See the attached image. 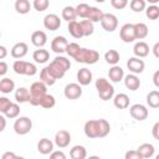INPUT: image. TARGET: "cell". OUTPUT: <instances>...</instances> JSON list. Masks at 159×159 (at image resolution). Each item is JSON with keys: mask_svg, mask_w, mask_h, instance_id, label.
I'll return each mask as SVG.
<instances>
[{"mask_svg": "<svg viewBox=\"0 0 159 159\" xmlns=\"http://www.w3.org/2000/svg\"><path fill=\"white\" fill-rule=\"evenodd\" d=\"M32 60L36 63H46L50 60V52L45 48H39L35 50L32 53Z\"/></svg>", "mask_w": 159, "mask_h": 159, "instance_id": "cell-25", "label": "cell"}, {"mask_svg": "<svg viewBox=\"0 0 159 159\" xmlns=\"http://www.w3.org/2000/svg\"><path fill=\"white\" fill-rule=\"evenodd\" d=\"M70 157L72 159H86L87 158V150L83 145H75L70 150Z\"/></svg>", "mask_w": 159, "mask_h": 159, "instance_id": "cell-29", "label": "cell"}, {"mask_svg": "<svg viewBox=\"0 0 159 159\" xmlns=\"http://www.w3.org/2000/svg\"><path fill=\"white\" fill-rule=\"evenodd\" d=\"M7 72V63L5 61L0 62V76H4Z\"/></svg>", "mask_w": 159, "mask_h": 159, "instance_id": "cell-52", "label": "cell"}, {"mask_svg": "<svg viewBox=\"0 0 159 159\" xmlns=\"http://www.w3.org/2000/svg\"><path fill=\"white\" fill-rule=\"evenodd\" d=\"M119 58H120V56H119L118 51H116V50H108L104 53L106 62L109 63V65H112V66H117V63L119 62Z\"/></svg>", "mask_w": 159, "mask_h": 159, "instance_id": "cell-35", "label": "cell"}, {"mask_svg": "<svg viewBox=\"0 0 159 159\" xmlns=\"http://www.w3.org/2000/svg\"><path fill=\"white\" fill-rule=\"evenodd\" d=\"M67 30H68L70 35H71L72 37H75V39H81V37H83V30H82L81 22H78L77 20H76V21H72V22H68Z\"/></svg>", "mask_w": 159, "mask_h": 159, "instance_id": "cell-24", "label": "cell"}, {"mask_svg": "<svg viewBox=\"0 0 159 159\" xmlns=\"http://www.w3.org/2000/svg\"><path fill=\"white\" fill-rule=\"evenodd\" d=\"M12 104V102L6 97H0V112L5 114V112L9 109V107Z\"/></svg>", "mask_w": 159, "mask_h": 159, "instance_id": "cell-45", "label": "cell"}, {"mask_svg": "<svg viewBox=\"0 0 159 159\" xmlns=\"http://www.w3.org/2000/svg\"><path fill=\"white\" fill-rule=\"evenodd\" d=\"M111 5L117 10H122L128 5V1L127 0H111Z\"/></svg>", "mask_w": 159, "mask_h": 159, "instance_id": "cell-47", "label": "cell"}, {"mask_svg": "<svg viewBox=\"0 0 159 159\" xmlns=\"http://www.w3.org/2000/svg\"><path fill=\"white\" fill-rule=\"evenodd\" d=\"M16 158H17V155L14 152H5L1 155V159H16Z\"/></svg>", "mask_w": 159, "mask_h": 159, "instance_id": "cell-51", "label": "cell"}, {"mask_svg": "<svg viewBox=\"0 0 159 159\" xmlns=\"http://www.w3.org/2000/svg\"><path fill=\"white\" fill-rule=\"evenodd\" d=\"M47 94V86L41 82L36 81L30 86V104L31 106H40L42 98Z\"/></svg>", "mask_w": 159, "mask_h": 159, "instance_id": "cell-3", "label": "cell"}, {"mask_svg": "<svg viewBox=\"0 0 159 159\" xmlns=\"http://www.w3.org/2000/svg\"><path fill=\"white\" fill-rule=\"evenodd\" d=\"M14 89H15V82L11 78H7V77L1 78V81H0V92L1 93L7 94V93H11Z\"/></svg>", "mask_w": 159, "mask_h": 159, "instance_id": "cell-28", "label": "cell"}, {"mask_svg": "<svg viewBox=\"0 0 159 159\" xmlns=\"http://www.w3.org/2000/svg\"><path fill=\"white\" fill-rule=\"evenodd\" d=\"M31 42H32L34 46H36L39 48H42L47 42V36H46V34L43 31L36 30V31H34L31 34Z\"/></svg>", "mask_w": 159, "mask_h": 159, "instance_id": "cell-15", "label": "cell"}, {"mask_svg": "<svg viewBox=\"0 0 159 159\" xmlns=\"http://www.w3.org/2000/svg\"><path fill=\"white\" fill-rule=\"evenodd\" d=\"M83 132L86 137L94 139V138H104L111 132V124L106 119H89L84 123Z\"/></svg>", "mask_w": 159, "mask_h": 159, "instance_id": "cell-1", "label": "cell"}, {"mask_svg": "<svg viewBox=\"0 0 159 159\" xmlns=\"http://www.w3.org/2000/svg\"><path fill=\"white\" fill-rule=\"evenodd\" d=\"M37 73V67L31 63V62H26V67H25V75L26 76H35Z\"/></svg>", "mask_w": 159, "mask_h": 159, "instance_id": "cell-46", "label": "cell"}, {"mask_svg": "<svg viewBox=\"0 0 159 159\" xmlns=\"http://www.w3.org/2000/svg\"><path fill=\"white\" fill-rule=\"evenodd\" d=\"M20 114V107L17 103H12L9 109L5 112V117L6 118H10V119H14V118H17Z\"/></svg>", "mask_w": 159, "mask_h": 159, "instance_id": "cell-40", "label": "cell"}, {"mask_svg": "<svg viewBox=\"0 0 159 159\" xmlns=\"http://www.w3.org/2000/svg\"><path fill=\"white\" fill-rule=\"evenodd\" d=\"M101 25H102V27H103L104 31L113 32L117 29V26H118V19H117V16L114 14L107 12V14H104V16L102 19Z\"/></svg>", "mask_w": 159, "mask_h": 159, "instance_id": "cell-9", "label": "cell"}, {"mask_svg": "<svg viewBox=\"0 0 159 159\" xmlns=\"http://www.w3.org/2000/svg\"><path fill=\"white\" fill-rule=\"evenodd\" d=\"M43 26L50 31H56L61 27V20L56 14H47L43 17Z\"/></svg>", "mask_w": 159, "mask_h": 159, "instance_id": "cell-12", "label": "cell"}, {"mask_svg": "<svg viewBox=\"0 0 159 159\" xmlns=\"http://www.w3.org/2000/svg\"><path fill=\"white\" fill-rule=\"evenodd\" d=\"M152 135L154 139L159 140V122H155L153 128H152Z\"/></svg>", "mask_w": 159, "mask_h": 159, "instance_id": "cell-50", "label": "cell"}, {"mask_svg": "<svg viewBox=\"0 0 159 159\" xmlns=\"http://www.w3.org/2000/svg\"><path fill=\"white\" fill-rule=\"evenodd\" d=\"M137 152L140 154V157L143 159H148V158H152L154 155L155 149H154V145L153 144H150V143H143V144H140L137 148Z\"/></svg>", "mask_w": 159, "mask_h": 159, "instance_id": "cell-23", "label": "cell"}, {"mask_svg": "<svg viewBox=\"0 0 159 159\" xmlns=\"http://www.w3.org/2000/svg\"><path fill=\"white\" fill-rule=\"evenodd\" d=\"M87 159H101L99 157H97V155H91V157H88Z\"/></svg>", "mask_w": 159, "mask_h": 159, "instance_id": "cell-57", "label": "cell"}, {"mask_svg": "<svg viewBox=\"0 0 159 159\" xmlns=\"http://www.w3.org/2000/svg\"><path fill=\"white\" fill-rule=\"evenodd\" d=\"M63 94L67 99H77L82 96V87L80 83H68L63 89Z\"/></svg>", "mask_w": 159, "mask_h": 159, "instance_id": "cell-11", "label": "cell"}, {"mask_svg": "<svg viewBox=\"0 0 159 159\" xmlns=\"http://www.w3.org/2000/svg\"><path fill=\"white\" fill-rule=\"evenodd\" d=\"M6 53H7V51H6V47L5 46H0V58L1 60H4L5 57H6Z\"/></svg>", "mask_w": 159, "mask_h": 159, "instance_id": "cell-56", "label": "cell"}, {"mask_svg": "<svg viewBox=\"0 0 159 159\" xmlns=\"http://www.w3.org/2000/svg\"><path fill=\"white\" fill-rule=\"evenodd\" d=\"M153 83H154V86L157 88H159V70L155 71L154 75H153Z\"/></svg>", "mask_w": 159, "mask_h": 159, "instance_id": "cell-53", "label": "cell"}, {"mask_svg": "<svg viewBox=\"0 0 159 159\" xmlns=\"http://www.w3.org/2000/svg\"><path fill=\"white\" fill-rule=\"evenodd\" d=\"M82 30H83V36H91L94 32V25L93 22H91L89 20H82L80 21Z\"/></svg>", "mask_w": 159, "mask_h": 159, "instance_id": "cell-36", "label": "cell"}, {"mask_svg": "<svg viewBox=\"0 0 159 159\" xmlns=\"http://www.w3.org/2000/svg\"><path fill=\"white\" fill-rule=\"evenodd\" d=\"M145 15L149 20H157L159 19V6L157 5H149L145 9Z\"/></svg>", "mask_w": 159, "mask_h": 159, "instance_id": "cell-37", "label": "cell"}, {"mask_svg": "<svg viewBox=\"0 0 159 159\" xmlns=\"http://www.w3.org/2000/svg\"><path fill=\"white\" fill-rule=\"evenodd\" d=\"M124 86L129 89V91H137L140 87V80L137 75L129 73L127 76H124Z\"/></svg>", "mask_w": 159, "mask_h": 159, "instance_id": "cell-19", "label": "cell"}, {"mask_svg": "<svg viewBox=\"0 0 159 159\" xmlns=\"http://www.w3.org/2000/svg\"><path fill=\"white\" fill-rule=\"evenodd\" d=\"M32 129V120L29 117H19L14 122V130L19 135H25Z\"/></svg>", "mask_w": 159, "mask_h": 159, "instance_id": "cell-6", "label": "cell"}, {"mask_svg": "<svg viewBox=\"0 0 159 159\" xmlns=\"http://www.w3.org/2000/svg\"><path fill=\"white\" fill-rule=\"evenodd\" d=\"M5 125H6V118L4 116H0V132L5 129Z\"/></svg>", "mask_w": 159, "mask_h": 159, "instance_id": "cell-55", "label": "cell"}, {"mask_svg": "<svg viewBox=\"0 0 159 159\" xmlns=\"http://www.w3.org/2000/svg\"><path fill=\"white\" fill-rule=\"evenodd\" d=\"M133 53L138 58H143V57L148 56V53H149V46H148V43L144 42V41L135 42L134 43V47H133Z\"/></svg>", "mask_w": 159, "mask_h": 159, "instance_id": "cell-20", "label": "cell"}, {"mask_svg": "<svg viewBox=\"0 0 159 159\" xmlns=\"http://www.w3.org/2000/svg\"><path fill=\"white\" fill-rule=\"evenodd\" d=\"M119 36H120V40L125 43H130L134 40H137L134 24H124L119 30Z\"/></svg>", "mask_w": 159, "mask_h": 159, "instance_id": "cell-7", "label": "cell"}, {"mask_svg": "<svg viewBox=\"0 0 159 159\" xmlns=\"http://www.w3.org/2000/svg\"><path fill=\"white\" fill-rule=\"evenodd\" d=\"M55 104H56V99H55V97L52 96V94H46L43 98H42V101H41V107L42 108H46V109H50V108H52V107H55Z\"/></svg>", "mask_w": 159, "mask_h": 159, "instance_id": "cell-41", "label": "cell"}, {"mask_svg": "<svg viewBox=\"0 0 159 159\" xmlns=\"http://www.w3.org/2000/svg\"><path fill=\"white\" fill-rule=\"evenodd\" d=\"M29 46L25 42H17L11 47V56L14 58H22L27 55Z\"/></svg>", "mask_w": 159, "mask_h": 159, "instance_id": "cell-18", "label": "cell"}, {"mask_svg": "<svg viewBox=\"0 0 159 159\" xmlns=\"http://www.w3.org/2000/svg\"><path fill=\"white\" fill-rule=\"evenodd\" d=\"M16 159H25V158H24V157H17Z\"/></svg>", "mask_w": 159, "mask_h": 159, "instance_id": "cell-58", "label": "cell"}, {"mask_svg": "<svg viewBox=\"0 0 159 159\" xmlns=\"http://www.w3.org/2000/svg\"><path fill=\"white\" fill-rule=\"evenodd\" d=\"M129 97L125 93H118L113 97V104L118 109H125L129 107Z\"/></svg>", "mask_w": 159, "mask_h": 159, "instance_id": "cell-22", "label": "cell"}, {"mask_svg": "<svg viewBox=\"0 0 159 159\" xmlns=\"http://www.w3.org/2000/svg\"><path fill=\"white\" fill-rule=\"evenodd\" d=\"M152 51H153V55H154L157 58H159V41L154 43V46H153Z\"/></svg>", "mask_w": 159, "mask_h": 159, "instance_id": "cell-54", "label": "cell"}, {"mask_svg": "<svg viewBox=\"0 0 159 159\" xmlns=\"http://www.w3.org/2000/svg\"><path fill=\"white\" fill-rule=\"evenodd\" d=\"M108 77L112 82L117 83V82H120L122 80H124V71L122 67H119L118 65L117 66H112L108 71Z\"/></svg>", "mask_w": 159, "mask_h": 159, "instance_id": "cell-21", "label": "cell"}, {"mask_svg": "<svg viewBox=\"0 0 159 159\" xmlns=\"http://www.w3.org/2000/svg\"><path fill=\"white\" fill-rule=\"evenodd\" d=\"M50 159H66V154L62 150H53L50 154Z\"/></svg>", "mask_w": 159, "mask_h": 159, "instance_id": "cell-49", "label": "cell"}, {"mask_svg": "<svg viewBox=\"0 0 159 159\" xmlns=\"http://www.w3.org/2000/svg\"><path fill=\"white\" fill-rule=\"evenodd\" d=\"M129 6L134 12H140L147 9V2L144 0H132L129 2Z\"/></svg>", "mask_w": 159, "mask_h": 159, "instance_id": "cell-38", "label": "cell"}, {"mask_svg": "<svg viewBox=\"0 0 159 159\" xmlns=\"http://www.w3.org/2000/svg\"><path fill=\"white\" fill-rule=\"evenodd\" d=\"M127 67L128 70L133 73V75H139L144 71V67H145V63L143 60L138 58V57H130L128 61H127Z\"/></svg>", "mask_w": 159, "mask_h": 159, "instance_id": "cell-13", "label": "cell"}, {"mask_svg": "<svg viewBox=\"0 0 159 159\" xmlns=\"http://www.w3.org/2000/svg\"><path fill=\"white\" fill-rule=\"evenodd\" d=\"M134 30H135V37L138 40H143L148 36V26L144 24V22H137L134 24Z\"/></svg>", "mask_w": 159, "mask_h": 159, "instance_id": "cell-32", "label": "cell"}, {"mask_svg": "<svg viewBox=\"0 0 159 159\" xmlns=\"http://www.w3.org/2000/svg\"><path fill=\"white\" fill-rule=\"evenodd\" d=\"M31 9V4L29 0H16L15 1V10L16 12L21 14V15H25L30 11Z\"/></svg>", "mask_w": 159, "mask_h": 159, "instance_id": "cell-34", "label": "cell"}, {"mask_svg": "<svg viewBox=\"0 0 159 159\" xmlns=\"http://www.w3.org/2000/svg\"><path fill=\"white\" fill-rule=\"evenodd\" d=\"M25 67H26V61L22 60H16L12 63V70L16 75H25Z\"/></svg>", "mask_w": 159, "mask_h": 159, "instance_id": "cell-42", "label": "cell"}, {"mask_svg": "<svg viewBox=\"0 0 159 159\" xmlns=\"http://www.w3.org/2000/svg\"><path fill=\"white\" fill-rule=\"evenodd\" d=\"M129 113H130L132 118H134L135 120H139V122L147 119L148 116H149L148 108H147L144 104H140V103H135V104L130 106Z\"/></svg>", "mask_w": 159, "mask_h": 159, "instance_id": "cell-8", "label": "cell"}, {"mask_svg": "<svg viewBox=\"0 0 159 159\" xmlns=\"http://www.w3.org/2000/svg\"><path fill=\"white\" fill-rule=\"evenodd\" d=\"M80 50H81V46L78 45V43H76V42H71L70 45H68V47H67V51H66V53L70 56V57H76V55L80 52Z\"/></svg>", "mask_w": 159, "mask_h": 159, "instance_id": "cell-44", "label": "cell"}, {"mask_svg": "<svg viewBox=\"0 0 159 159\" xmlns=\"http://www.w3.org/2000/svg\"><path fill=\"white\" fill-rule=\"evenodd\" d=\"M92 72L91 70L83 67V68H80L78 72H77V81L81 86H88L91 82H92Z\"/></svg>", "mask_w": 159, "mask_h": 159, "instance_id": "cell-17", "label": "cell"}, {"mask_svg": "<svg viewBox=\"0 0 159 159\" xmlns=\"http://www.w3.org/2000/svg\"><path fill=\"white\" fill-rule=\"evenodd\" d=\"M47 70L50 71V73L56 78V80H60L65 76V73L67 72V70H70L71 67V62L67 57H63V56H56L50 65L46 66Z\"/></svg>", "mask_w": 159, "mask_h": 159, "instance_id": "cell-2", "label": "cell"}, {"mask_svg": "<svg viewBox=\"0 0 159 159\" xmlns=\"http://www.w3.org/2000/svg\"><path fill=\"white\" fill-rule=\"evenodd\" d=\"M103 16H104V12L101 10V9H98V7H96V6H91V9H89V14H88V16H87V20H89L91 22H101L102 21V19H103Z\"/></svg>", "mask_w": 159, "mask_h": 159, "instance_id": "cell-27", "label": "cell"}, {"mask_svg": "<svg viewBox=\"0 0 159 159\" xmlns=\"http://www.w3.org/2000/svg\"><path fill=\"white\" fill-rule=\"evenodd\" d=\"M89 9H91V6H89L88 4H84V2L78 4V5L76 6L77 16L83 17V19H87V16H88V14H89Z\"/></svg>", "mask_w": 159, "mask_h": 159, "instance_id": "cell-39", "label": "cell"}, {"mask_svg": "<svg viewBox=\"0 0 159 159\" xmlns=\"http://www.w3.org/2000/svg\"><path fill=\"white\" fill-rule=\"evenodd\" d=\"M48 5H50L48 0H34V2H32L34 9L36 11H39V12H42V11L47 10Z\"/></svg>", "mask_w": 159, "mask_h": 159, "instance_id": "cell-43", "label": "cell"}, {"mask_svg": "<svg viewBox=\"0 0 159 159\" xmlns=\"http://www.w3.org/2000/svg\"><path fill=\"white\" fill-rule=\"evenodd\" d=\"M37 150L42 155L51 154L53 152V142L50 140L48 138H41L37 143Z\"/></svg>", "mask_w": 159, "mask_h": 159, "instance_id": "cell-16", "label": "cell"}, {"mask_svg": "<svg viewBox=\"0 0 159 159\" xmlns=\"http://www.w3.org/2000/svg\"><path fill=\"white\" fill-rule=\"evenodd\" d=\"M70 142H71V134L70 132L65 130V129H61L58 130L56 134H55V144L58 147V148H66L70 145Z\"/></svg>", "mask_w": 159, "mask_h": 159, "instance_id": "cell-14", "label": "cell"}, {"mask_svg": "<svg viewBox=\"0 0 159 159\" xmlns=\"http://www.w3.org/2000/svg\"><path fill=\"white\" fill-rule=\"evenodd\" d=\"M75 60H76L77 62H81V63L94 65V63H97V61L99 60V53H98L96 50L81 47V50H80V52L76 55Z\"/></svg>", "mask_w": 159, "mask_h": 159, "instance_id": "cell-5", "label": "cell"}, {"mask_svg": "<svg viewBox=\"0 0 159 159\" xmlns=\"http://www.w3.org/2000/svg\"><path fill=\"white\" fill-rule=\"evenodd\" d=\"M124 159H143V158L140 157V154L137 150H127Z\"/></svg>", "mask_w": 159, "mask_h": 159, "instance_id": "cell-48", "label": "cell"}, {"mask_svg": "<svg viewBox=\"0 0 159 159\" xmlns=\"http://www.w3.org/2000/svg\"><path fill=\"white\" fill-rule=\"evenodd\" d=\"M155 159H159V154H157V155H155Z\"/></svg>", "mask_w": 159, "mask_h": 159, "instance_id": "cell-59", "label": "cell"}, {"mask_svg": "<svg viewBox=\"0 0 159 159\" xmlns=\"http://www.w3.org/2000/svg\"><path fill=\"white\" fill-rule=\"evenodd\" d=\"M77 17V12H76V7L73 6H65L62 10V19L66 20L67 22H72L76 21Z\"/></svg>", "mask_w": 159, "mask_h": 159, "instance_id": "cell-31", "label": "cell"}, {"mask_svg": "<svg viewBox=\"0 0 159 159\" xmlns=\"http://www.w3.org/2000/svg\"><path fill=\"white\" fill-rule=\"evenodd\" d=\"M147 104L150 108H159V91L154 89L147 94Z\"/></svg>", "mask_w": 159, "mask_h": 159, "instance_id": "cell-33", "label": "cell"}, {"mask_svg": "<svg viewBox=\"0 0 159 159\" xmlns=\"http://www.w3.org/2000/svg\"><path fill=\"white\" fill-rule=\"evenodd\" d=\"M15 101L17 103H25L30 102V91L25 87H19L15 91Z\"/></svg>", "mask_w": 159, "mask_h": 159, "instance_id": "cell-26", "label": "cell"}, {"mask_svg": "<svg viewBox=\"0 0 159 159\" xmlns=\"http://www.w3.org/2000/svg\"><path fill=\"white\" fill-rule=\"evenodd\" d=\"M40 81L43 82L46 86H52V84H55V82L57 80L50 73V71L47 70V67H43L41 70V72H40Z\"/></svg>", "mask_w": 159, "mask_h": 159, "instance_id": "cell-30", "label": "cell"}, {"mask_svg": "<svg viewBox=\"0 0 159 159\" xmlns=\"http://www.w3.org/2000/svg\"><path fill=\"white\" fill-rule=\"evenodd\" d=\"M68 45H70V42L67 41V39L65 36H56L51 41V50L55 53H63L67 51Z\"/></svg>", "mask_w": 159, "mask_h": 159, "instance_id": "cell-10", "label": "cell"}, {"mask_svg": "<svg viewBox=\"0 0 159 159\" xmlns=\"http://www.w3.org/2000/svg\"><path fill=\"white\" fill-rule=\"evenodd\" d=\"M96 89L102 101H109L114 97V87L108 80L101 77L96 80Z\"/></svg>", "mask_w": 159, "mask_h": 159, "instance_id": "cell-4", "label": "cell"}]
</instances>
